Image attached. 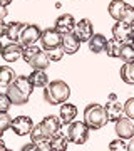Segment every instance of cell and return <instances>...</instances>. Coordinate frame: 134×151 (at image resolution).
<instances>
[{
	"label": "cell",
	"mask_w": 134,
	"mask_h": 151,
	"mask_svg": "<svg viewBox=\"0 0 134 151\" xmlns=\"http://www.w3.org/2000/svg\"><path fill=\"white\" fill-rule=\"evenodd\" d=\"M60 129H62V123L57 116H45L30 131V139L37 145L39 151H52L50 141Z\"/></svg>",
	"instance_id": "obj_1"
},
{
	"label": "cell",
	"mask_w": 134,
	"mask_h": 151,
	"mask_svg": "<svg viewBox=\"0 0 134 151\" xmlns=\"http://www.w3.org/2000/svg\"><path fill=\"white\" fill-rule=\"evenodd\" d=\"M34 92V86L30 84L27 76H17L14 82L7 86V94L10 97L14 106H24L29 103V99Z\"/></svg>",
	"instance_id": "obj_2"
},
{
	"label": "cell",
	"mask_w": 134,
	"mask_h": 151,
	"mask_svg": "<svg viewBox=\"0 0 134 151\" xmlns=\"http://www.w3.org/2000/svg\"><path fill=\"white\" fill-rule=\"evenodd\" d=\"M70 96V87L67 82L60 81H49V84L44 87V101L50 106H55V104H62L65 103Z\"/></svg>",
	"instance_id": "obj_3"
},
{
	"label": "cell",
	"mask_w": 134,
	"mask_h": 151,
	"mask_svg": "<svg viewBox=\"0 0 134 151\" xmlns=\"http://www.w3.org/2000/svg\"><path fill=\"white\" fill-rule=\"evenodd\" d=\"M84 123L89 126V129H101L107 123V116L104 111V106L101 104H87L84 109Z\"/></svg>",
	"instance_id": "obj_4"
},
{
	"label": "cell",
	"mask_w": 134,
	"mask_h": 151,
	"mask_svg": "<svg viewBox=\"0 0 134 151\" xmlns=\"http://www.w3.org/2000/svg\"><path fill=\"white\" fill-rule=\"evenodd\" d=\"M89 126L84 121H72L67 124V138L72 145H84L89 139Z\"/></svg>",
	"instance_id": "obj_5"
},
{
	"label": "cell",
	"mask_w": 134,
	"mask_h": 151,
	"mask_svg": "<svg viewBox=\"0 0 134 151\" xmlns=\"http://www.w3.org/2000/svg\"><path fill=\"white\" fill-rule=\"evenodd\" d=\"M40 34H42V30L39 29V25H35V24H25L20 32V37H19V44H20L22 47L24 45H32L37 40H40Z\"/></svg>",
	"instance_id": "obj_6"
},
{
	"label": "cell",
	"mask_w": 134,
	"mask_h": 151,
	"mask_svg": "<svg viewBox=\"0 0 134 151\" xmlns=\"http://www.w3.org/2000/svg\"><path fill=\"white\" fill-rule=\"evenodd\" d=\"M10 129L17 136H27V134H30V131L34 129V121L29 116H17V118L12 119Z\"/></svg>",
	"instance_id": "obj_7"
},
{
	"label": "cell",
	"mask_w": 134,
	"mask_h": 151,
	"mask_svg": "<svg viewBox=\"0 0 134 151\" xmlns=\"http://www.w3.org/2000/svg\"><path fill=\"white\" fill-rule=\"evenodd\" d=\"M60 42H62V34L57 32L54 27L45 29L40 34V44H42V49H52V47H59Z\"/></svg>",
	"instance_id": "obj_8"
},
{
	"label": "cell",
	"mask_w": 134,
	"mask_h": 151,
	"mask_svg": "<svg viewBox=\"0 0 134 151\" xmlns=\"http://www.w3.org/2000/svg\"><path fill=\"white\" fill-rule=\"evenodd\" d=\"M80 40L79 37L74 34V30L72 32H67V34H62V42H60V47H62V50H64V54H75L77 50H79L80 47Z\"/></svg>",
	"instance_id": "obj_9"
},
{
	"label": "cell",
	"mask_w": 134,
	"mask_h": 151,
	"mask_svg": "<svg viewBox=\"0 0 134 151\" xmlns=\"http://www.w3.org/2000/svg\"><path fill=\"white\" fill-rule=\"evenodd\" d=\"M74 34L79 37L80 42H87L94 34V27H92V22L89 19H80L79 22H75L74 27Z\"/></svg>",
	"instance_id": "obj_10"
},
{
	"label": "cell",
	"mask_w": 134,
	"mask_h": 151,
	"mask_svg": "<svg viewBox=\"0 0 134 151\" xmlns=\"http://www.w3.org/2000/svg\"><path fill=\"white\" fill-rule=\"evenodd\" d=\"M20 57H22V45L19 42H12L10 40L7 45H4V49H2V59L5 62L12 64V62L19 60Z\"/></svg>",
	"instance_id": "obj_11"
},
{
	"label": "cell",
	"mask_w": 134,
	"mask_h": 151,
	"mask_svg": "<svg viewBox=\"0 0 134 151\" xmlns=\"http://www.w3.org/2000/svg\"><path fill=\"white\" fill-rule=\"evenodd\" d=\"M116 134L119 138H123V139H131L134 136V124H133V119L129 118H121L116 121Z\"/></svg>",
	"instance_id": "obj_12"
},
{
	"label": "cell",
	"mask_w": 134,
	"mask_h": 151,
	"mask_svg": "<svg viewBox=\"0 0 134 151\" xmlns=\"http://www.w3.org/2000/svg\"><path fill=\"white\" fill-rule=\"evenodd\" d=\"M104 111H106L107 121H113V123H116L118 119L123 118V114H124V104H121L118 99H109V101H107V104L104 106Z\"/></svg>",
	"instance_id": "obj_13"
},
{
	"label": "cell",
	"mask_w": 134,
	"mask_h": 151,
	"mask_svg": "<svg viewBox=\"0 0 134 151\" xmlns=\"http://www.w3.org/2000/svg\"><path fill=\"white\" fill-rule=\"evenodd\" d=\"M133 25L131 24H126L124 20H118L113 25V35L116 39H119L121 42H129L131 39V32H133Z\"/></svg>",
	"instance_id": "obj_14"
},
{
	"label": "cell",
	"mask_w": 134,
	"mask_h": 151,
	"mask_svg": "<svg viewBox=\"0 0 134 151\" xmlns=\"http://www.w3.org/2000/svg\"><path fill=\"white\" fill-rule=\"evenodd\" d=\"M75 27V19L72 14H62V15L55 20V25L54 29L60 34H67V32H72Z\"/></svg>",
	"instance_id": "obj_15"
},
{
	"label": "cell",
	"mask_w": 134,
	"mask_h": 151,
	"mask_svg": "<svg viewBox=\"0 0 134 151\" xmlns=\"http://www.w3.org/2000/svg\"><path fill=\"white\" fill-rule=\"evenodd\" d=\"M75 118H77V108H75L74 104L67 103V101L62 103L60 113H59V119H60V123H62V126H67V124L72 123Z\"/></svg>",
	"instance_id": "obj_16"
},
{
	"label": "cell",
	"mask_w": 134,
	"mask_h": 151,
	"mask_svg": "<svg viewBox=\"0 0 134 151\" xmlns=\"http://www.w3.org/2000/svg\"><path fill=\"white\" fill-rule=\"evenodd\" d=\"M128 7L129 4H126L124 0H113L111 4H109V15L113 17L114 20H123L124 15H126V12H128Z\"/></svg>",
	"instance_id": "obj_17"
},
{
	"label": "cell",
	"mask_w": 134,
	"mask_h": 151,
	"mask_svg": "<svg viewBox=\"0 0 134 151\" xmlns=\"http://www.w3.org/2000/svg\"><path fill=\"white\" fill-rule=\"evenodd\" d=\"M29 77V81L30 84L34 86V89L37 87V89H44V87L49 84V76L45 74V70L42 69H34L30 72V76H27Z\"/></svg>",
	"instance_id": "obj_18"
},
{
	"label": "cell",
	"mask_w": 134,
	"mask_h": 151,
	"mask_svg": "<svg viewBox=\"0 0 134 151\" xmlns=\"http://www.w3.org/2000/svg\"><path fill=\"white\" fill-rule=\"evenodd\" d=\"M27 64L30 65L32 69H42V70H45L50 65V60H49V57H47V54H45V50L44 49H40L37 54L34 55L32 59L29 60Z\"/></svg>",
	"instance_id": "obj_19"
},
{
	"label": "cell",
	"mask_w": 134,
	"mask_h": 151,
	"mask_svg": "<svg viewBox=\"0 0 134 151\" xmlns=\"http://www.w3.org/2000/svg\"><path fill=\"white\" fill-rule=\"evenodd\" d=\"M87 42H89V50H91L92 54H101V52H104V49H106L107 39L102 34H92V37Z\"/></svg>",
	"instance_id": "obj_20"
},
{
	"label": "cell",
	"mask_w": 134,
	"mask_h": 151,
	"mask_svg": "<svg viewBox=\"0 0 134 151\" xmlns=\"http://www.w3.org/2000/svg\"><path fill=\"white\" fill-rule=\"evenodd\" d=\"M69 138H67V133L65 131L60 129L57 134L52 138L50 141V145H52V151H65L67 150V146H69Z\"/></svg>",
	"instance_id": "obj_21"
},
{
	"label": "cell",
	"mask_w": 134,
	"mask_h": 151,
	"mask_svg": "<svg viewBox=\"0 0 134 151\" xmlns=\"http://www.w3.org/2000/svg\"><path fill=\"white\" fill-rule=\"evenodd\" d=\"M119 76L126 84L129 86H134V60L131 62H124L121 65V70H119Z\"/></svg>",
	"instance_id": "obj_22"
},
{
	"label": "cell",
	"mask_w": 134,
	"mask_h": 151,
	"mask_svg": "<svg viewBox=\"0 0 134 151\" xmlns=\"http://www.w3.org/2000/svg\"><path fill=\"white\" fill-rule=\"evenodd\" d=\"M24 22H10L7 24V32H5V37L12 42H19V37H20V32L24 29Z\"/></svg>",
	"instance_id": "obj_23"
},
{
	"label": "cell",
	"mask_w": 134,
	"mask_h": 151,
	"mask_svg": "<svg viewBox=\"0 0 134 151\" xmlns=\"http://www.w3.org/2000/svg\"><path fill=\"white\" fill-rule=\"evenodd\" d=\"M121 47H123V42H121L119 39L113 37V39H109V40L106 42V49H104V52H106L109 57L118 59L119 54H121Z\"/></svg>",
	"instance_id": "obj_24"
},
{
	"label": "cell",
	"mask_w": 134,
	"mask_h": 151,
	"mask_svg": "<svg viewBox=\"0 0 134 151\" xmlns=\"http://www.w3.org/2000/svg\"><path fill=\"white\" fill-rule=\"evenodd\" d=\"M15 77H17V74L12 67H9V65H2L0 67V87H5L7 89V86L12 84Z\"/></svg>",
	"instance_id": "obj_25"
},
{
	"label": "cell",
	"mask_w": 134,
	"mask_h": 151,
	"mask_svg": "<svg viewBox=\"0 0 134 151\" xmlns=\"http://www.w3.org/2000/svg\"><path fill=\"white\" fill-rule=\"evenodd\" d=\"M119 59L123 60V62H131V60H134V44L133 42H123Z\"/></svg>",
	"instance_id": "obj_26"
},
{
	"label": "cell",
	"mask_w": 134,
	"mask_h": 151,
	"mask_svg": "<svg viewBox=\"0 0 134 151\" xmlns=\"http://www.w3.org/2000/svg\"><path fill=\"white\" fill-rule=\"evenodd\" d=\"M39 50H40V47L35 45V44H32V45H24V47H22V59L25 60V62H29Z\"/></svg>",
	"instance_id": "obj_27"
},
{
	"label": "cell",
	"mask_w": 134,
	"mask_h": 151,
	"mask_svg": "<svg viewBox=\"0 0 134 151\" xmlns=\"http://www.w3.org/2000/svg\"><path fill=\"white\" fill-rule=\"evenodd\" d=\"M45 54H47L49 60L50 62H59L62 57H64V50H62V47H52V49H45Z\"/></svg>",
	"instance_id": "obj_28"
},
{
	"label": "cell",
	"mask_w": 134,
	"mask_h": 151,
	"mask_svg": "<svg viewBox=\"0 0 134 151\" xmlns=\"http://www.w3.org/2000/svg\"><path fill=\"white\" fill-rule=\"evenodd\" d=\"M109 150L111 151H128V143L123 138H118V139L109 143Z\"/></svg>",
	"instance_id": "obj_29"
},
{
	"label": "cell",
	"mask_w": 134,
	"mask_h": 151,
	"mask_svg": "<svg viewBox=\"0 0 134 151\" xmlns=\"http://www.w3.org/2000/svg\"><path fill=\"white\" fill-rule=\"evenodd\" d=\"M10 124H12V118L9 114V111H0V129L5 133L10 128Z\"/></svg>",
	"instance_id": "obj_30"
},
{
	"label": "cell",
	"mask_w": 134,
	"mask_h": 151,
	"mask_svg": "<svg viewBox=\"0 0 134 151\" xmlns=\"http://www.w3.org/2000/svg\"><path fill=\"white\" fill-rule=\"evenodd\" d=\"M124 114H126L129 119L134 121V97H129L128 101L124 103Z\"/></svg>",
	"instance_id": "obj_31"
},
{
	"label": "cell",
	"mask_w": 134,
	"mask_h": 151,
	"mask_svg": "<svg viewBox=\"0 0 134 151\" xmlns=\"http://www.w3.org/2000/svg\"><path fill=\"white\" fill-rule=\"evenodd\" d=\"M12 106V101L7 92H0V111H9Z\"/></svg>",
	"instance_id": "obj_32"
},
{
	"label": "cell",
	"mask_w": 134,
	"mask_h": 151,
	"mask_svg": "<svg viewBox=\"0 0 134 151\" xmlns=\"http://www.w3.org/2000/svg\"><path fill=\"white\" fill-rule=\"evenodd\" d=\"M22 151H39V150H37V145H35V143H30V145L22 146Z\"/></svg>",
	"instance_id": "obj_33"
},
{
	"label": "cell",
	"mask_w": 134,
	"mask_h": 151,
	"mask_svg": "<svg viewBox=\"0 0 134 151\" xmlns=\"http://www.w3.org/2000/svg\"><path fill=\"white\" fill-rule=\"evenodd\" d=\"M7 32V24L4 22V19H0V37H5Z\"/></svg>",
	"instance_id": "obj_34"
},
{
	"label": "cell",
	"mask_w": 134,
	"mask_h": 151,
	"mask_svg": "<svg viewBox=\"0 0 134 151\" xmlns=\"http://www.w3.org/2000/svg\"><path fill=\"white\" fill-rule=\"evenodd\" d=\"M9 15V10H7V5H2L0 4V19H4L5 20V17Z\"/></svg>",
	"instance_id": "obj_35"
},
{
	"label": "cell",
	"mask_w": 134,
	"mask_h": 151,
	"mask_svg": "<svg viewBox=\"0 0 134 151\" xmlns=\"http://www.w3.org/2000/svg\"><path fill=\"white\" fill-rule=\"evenodd\" d=\"M128 150L129 151H134V136L129 139V143H128Z\"/></svg>",
	"instance_id": "obj_36"
},
{
	"label": "cell",
	"mask_w": 134,
	"mask_h": 151,
	"mask_svg": "<svg viewBox=\"0 0 134 151\" xmlns=\"http://www.w3.org/2000/svg\"><path fill=\"white\" fill-rule=\"evenodd\" d=\"M0 151H7V146H5V143L2 141V138H0Z\"/></svg>",
	"instance_id": "obj_37"
},
{
	"label": "cell",
	"mask_w": 134,
	"mask_h": 151,
	"mask_svg": "<svg viewBox=\"0 0 134 151\" xmlns=\"http://www.w3.org/2000/svg\"><path fill=\"white\" fill-rule=\"evenodd\" d=\"M12 2H14V0H0V4H2V5H7V7L10 5Z\"/></svg>",
	"instance_id": "obj_38"
},
{
	"label": "cell",
	"mask_w": 134,
	"mask_h": 151,
	"mask_svg": "<svg viewBox=\"0 0 134 151\" xmlns=\"http://www.w3.org/2000/svg\"><path fill=\"white\" fill-rule=\"evenodd\" d=\"M129 42L134 44V29H133V32H131V39H129Z\"/></svg>",
	"instance_id": "obj_39"
},
{
	"label": "cell",
	"mask_w": 134,
	"mask_h": 151,
	"mask_svg": "<svg viewBox=\"0 0 134 151\" xmlns=\"http://www.w3.org/2000/svg\"><path fill=\"white\" fill-rule=\"evenodd\" d=\"M2 49H4V44L0 42V55H2Z\"/></svg>",
	"instance_id": "obj_40"
},
{
	"label": "cell",
	"mask_w": 134,
	"mask_h": 151,
	"mask_svg": "<svg viewBox=\"0 0 134 151\" xmlns=\"http://www.w3.org/2000/svg\"><path fill=\"white\" fill-rule=\"evenodd\" d=\"M2 136H4V131H2V129H0V138H2Z\"/></svg>",
	"instance_id": "obj_41"
}]
</instances>
